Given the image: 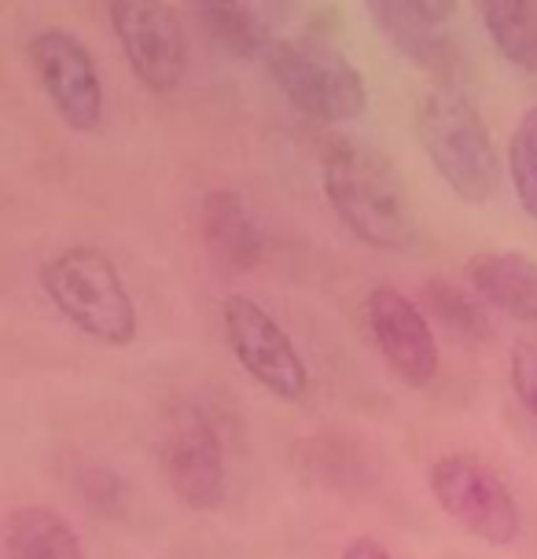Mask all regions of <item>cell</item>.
<instances>
[{
  "label": "cell",
  "mask_w": 537,
  "mask_h": 559,
  "mask_svg": "<svg viewBox=\"0 0 537 559\" xmlns=\"http://www.w3.org/2000/svg\"><path fill=\"white\" fill-rule=\"evenodd\" d=\"M324 199L346 233L375 251H409L416 243V217L409 192L391 163L361 140H332L324 152Z\"/></svg>",
  "instance_id": "obj_1"
},
{
  "label": "cell",
  "mask_w": 537,
  "mask_h": 559,
  "mask_svg": "<svg viewBox=\"0 0 537 559\" xmlns=\"http://www.w3.org/2000/svg\"><path fill=\"white\" fill-rule=\"evenodd\" d=\"M416 136L439 177L464 203H490L501 188V155L475 99L453 82H434L416 99Z\"/></svg>",
  "instance_id": "obj_2"
},
{
  "label": "cell",
  "mask_w": 537,
  "mask_h": 559,
  "mask_svg": "<svg viewBox=\"0 0 537 559\" xmlns=\"http://www.w3.org/2000/svg\"><path fill=\"white\" fill-rule=\"evenodd\" d=\"M41 292L77 332L99 346L136 338V302L118 265L96 247H67L41 265Z\"/></svg>",
  "instance_id": "obj_3"
},
{
  "label": "cell",
  "mask_w": 537,
  "mask_h": 559,
  "mask_svg": "<svg viewBox=\"0 0 537 559\" xmlns=\"http://www.w3.org/2000/svg\"><path fill=\"white\" fill-rule=\"evenodd\" d=\"M265 70L287 104L321 126L354 122L368 111L365 74L317 34L276 37L265 52Z\"/></svg>",
  "instance_id": "obj_4"
},
{
  "label": "cell",
  "mask_w": 537,
  "mask_h": 559,
  "mask_svg": "<svg viewBox=\"0 0 537 559\" xmlns=\"http://www.w3.org/2000/svg\"><path fill=\"white\" fill-rule=\"evenodd\" d=\"M427 489L434 504L453 519L461 531L486 545L509 548L523 534L520 501L490 464L472 453H445L427 467Z\"/></svg>",
  "instance_id": "obj_5"
},
{
  "label": "cell",
  "mask_w": 537,
  "mask_h": 559,
  "mask_svg": "<svg viewBox=\"0 0 537 559\" xmlns=\"http://www.w3.org/2000/svg\"><path fill=\"white\" fill-rule=\"evenodd\" d=\"M222 324L236 361L258 386H265L281 402H302L310 391V368L298 354L295 338L265 306L247 295H228L222 306Z\"/></svg>",
  "instance_id": "obj_6"
},
{
  "label": "cell",
  "mask_w": 537,
  "mask_h": 559,
  "mask_svg": "<svg viewBox=\"0 0 537 559\" xmlns=\"http://www.w3.org/2000/svg\"><path fill=\"white\" fill-rule=\"evenodd\" d=\"M107 19L136 82L155 96L177 93L188 70V41L174 8L158 0H115Z\"/></svg>",
  "instance_id": "obj_7"
},
{
  "label": "cell",
  "mask_w": 537,
  "mask_h": 559,
  "mask_svg": "<svg viewBox=\"0 0 537 559\" xmlns=\"http://www.w3.org/2000/svg\"><path fill=\"white\" fill-rule=\"evenodd\" d=\"M26 56L63 126L85 136L96 133L104 126V82L93 52L74 34L48 26L29 37Z\"/></svg>",
  "instance_id": "obj_8"
},
{
  "label": "cell",
  "mask_w": 537,
  "mask_h": 559,
  "mask_svg": "<svg viewBox=\"0 0 537 559\" xmlns=\"http://www.w3.org/2000/svg\"><path fill=\"white\" fill-rule=\"evenodd\" d=\"M365 328L380 357L391 365V372L413 391L434 383L442 365L439 335H434L431 321L420 306L405 292L391 284H380L365 295Z\"/></svg>",
  "instance_id": "obj_9"
},
{
  "label": "cell",
  "mask_w": 537,
  "mask_h": 559,
  "mask_svg": "<svg viewBox=\"0 0 537 559\" xmlns=\"http://www.w3.org/2000/svg\"><path fill=\"white\" fill-rule=\"evenodd\" d=\"M365 8L397 56L431 70L439 82H450L461 63L453 37L445 34L461 12L456 0H368Z\"/></svg>",
  "instance_id": "obj_10"
},
{
  "label": "cell",
  "mask_w": 537,
  "mask_h": 559,
  "mask_svg": "<svg viewBox=\"0 0 537 559\" xmlns=\"http://www.w3.org/2000/svg\"><path fill=\"white\" fill-rule=\"evenodd\" d=\"M166 478L188 512H217L225 504V449L199 408L184 413L166 438Z\"/></svg>",
  "instance_id": "obj_11"
},
{
  "label": "cell",
  "mask_w": 537,
  "mask_h": 559,
  "mask_svg": "<svg viewBox=\"0 0 537 559\" xmlns=\"http://www.w3.org/2000/svg\"><path fill=\"white\" fill-rule=\"evenodd\" d=\"M199 217H203V243L217 265H225L228 273H251L262 265L265 236L240 192L232 188L206 192Z\"/></svg>",
  "instance_id": "obj_12"
},
{
  "label": "cell",
  "mask_w": 537,
  "mask_h": 559,
  "mask_svg": "<svg viewBox=\"0 0 537 559\" xmlns=\"http://www.w3.org/2000/svg\"><path fill=\"white\" fill-rule=\"evenodd\" d=\"M467 284L512 321L537 324V262L523 251H479L467 262Z\"/></svg>",
  "instance_id": "obj_13"
},
{
  "label": "cell",
  "mask_w": 537,
  "mask_h": 559,
  "mask_svg": "<svg viewBox=\"0 0 537 559\" xmlns=\"http://www.w3.org/2000/svg\"><path fill=\"white\" fill-rule=\"evenodd\" d=\"M8 559H85L82 537L56 508L15 504L4 515Z\"/></svg>",
  "instance_id": "obj_14"
},
{
  "label": "cell",
  "mask_w": 537,
  "mask_h": 559,
  "mask_svg": "<svg viewBox=\"0 0 537 559\" xmlns=\"http://www.w3.org/2000/svg\"><path fill=\"white\" fill-rule=\"evenodd\" d=\"M479 15L497 52L512 67L537 74V0H486Z\"/></svg>",
  "instance_id": "obj_15"
},
{
  "label": "cell",
  "mask_w": 537,
  "mask_h": 559,
  "mask_svg": "<svg viewBox=\"0 0 537 559\" xmlns=\"http://www.w3.org/2000/svg\"><path fill=\"white\" fill-rule=\"evenodd\" d=\"M195 15H199V23H203L206 34H211V41L236 59H254V56L265 59V52L276 41V37H268L265 19L258 15L251 4L206 0V4H195Z\"/></svg>",
  "instance_id": "obj_16"
},
{
  "label": "cell",
  "mask_w": 537,
  "mask_h": 559,
  "mask_svg": "<svg viewBox=\"0 0 537 559\" xmlns=\"http://www.w3.org/2000/svg\"><path fill=\"white\" fill-rule=\"evenodd\" d=\"M423 302L442 321V328H450L464 343H482V338H490L486 313L472 302V295H467L464 287L450 284V280H427Z\"/></svg>",
  "instance_id": "obj_17"
},
{
  "label": "cell",
  "mask_w": 537,
  "mask_h": 559,
  "mask_svg": "<svg viewBox=\"0 0 537 559\" xmlns=\"http://www.w3.org/2000/svg\"><path fill=\"white\" fill-rule=\"evenodd\" d=\"M509 174L520 206L537 222V107L520 118L509 140Z\"/></svg>",
  "instance_id": "obj_18"
},
{
  "label": "cell",
  "mask_w": 537,
  "mask_h": 559,
  "mask_svg": "<svg viewBox=\"0 0 537 559\" xmlns=\"http://www.w3.org/2000/svg\"><path fill=\"white\" fill-rule=\"evenodd\" d=\"M82 497H85V504L96 508V512L122 515L129 489H126V478L115 475L111 467H88L82 475Z\"/></svg>",
  "instance_id": "obj_19"
},
{
  "label": "cell",
  "mask_w": 537,
  "mask_h": 559,
  "mask_svg": "<svg viewBox=\"0 0 537 559\" xmlns=\"http://www.w3.org/2000/svg\"><path fill=\"white\" fill-rule=\"evenodd\" d=\"M512 391L537 416V335H526L512 349Z\"/></svg>",
  "instance_id": "obj_20"
},
{
  "label": "cell",
  "mask_w": 537,
  "mask_h": 559,
  "mask_svg": "<svg viewBox=\"0 0 537 559\" xmlns=\"http://www.w3.org/2000/svg\"><path fill=\"white\" fill-rule=\"evenodd\" d=\"M339 559H394V556H391V548L380 542V537L357 534V537H350V542L343 545Z\"/></svg>",
  "instance_id": "obj_21"
}]
</instances>
